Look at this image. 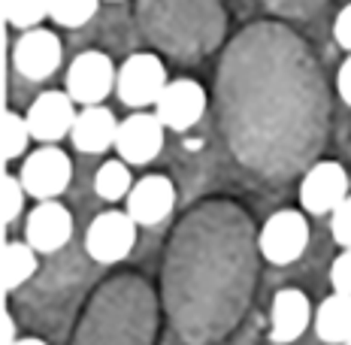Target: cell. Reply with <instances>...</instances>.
I'll use <instances>...</instances> for the list:
<instances>
[{"instance_id":"obj_20","label":"cell","mask_w":351,"mask_h":345,"mask_svg":"<svg viewBox=\"0 0 351 345\" xmlns=\"http://www.w3.org/2000/svg\"><path fill=\"white\" fill-rule=\"evenodd\" d=\"M34 139L31 124L25 115L6 112L3 115V160H16L27 152V143Z\"/></svg>"},{"instance_id":"obj_27","label":"cell","mask_w":351,"mask_h":345,"mask_svg":"<svg viewBox=\"0 0 351 345\" xmlns=\"http://www.w3.org/2000/svg\"><path fill=\"white\" fill-rule=\"evenodd\" d=\"M16 345H49V342H43L40 336H21V340Z\"/></svg>"},{"instance_id":"obj_18","label":"cell","mask_w":351,"mask_h":345,"mask_svg":"<svg viewBox=\"0 0 351 345\" xmlns=\"http://www.w3.org/2000/svg\"><path fill=\"white\" fill-rule=\"evenodd\" d=\"M3 16L19 31H34L52 19V0H3Z\"/></svg>"},{"instance_id":"obj_24","label":"cell","mask_w":351,"mask_h":345,"mask_svg":"<svg viewBox=\"0 0 351 345\" xmlns=\"http://www.w3.org/2000/svg\"><path fill=\"white\" fill-rule=\"evenodd\" d=\"M333 40L339 43V49H346L351 55V3L342 6L339 16L333 21Z\"/></svg>"},{"instance_id":"obj_14","label":"cell","mask_w":351,"mask_h":345,"mask_svg":"<svg viewBox=\"0 0 351 345\" xmlns=\"http://www.w3.org/2000/svg\"><path fill=\"white\" fill-rule=\"evenodd\" d=\"M119 128H121V121L115 119L106 106L79 109V119L73 124L70 143H73V149L82 152V155H104V152L115 149Z\"/></svg>"},{"instance_id":"obj_16","label":"cell","mask_w":351,"mask_h":345,"mask_svg":"<svg viewBox=\"0 0 351 345\" xmlns=\"http://www.w3.org/2000/svg\"><path fill=\"white\" fill-rule=\"evenodd\" d=\"M40 270V258L25 239H12L3 246V291L12 294L31 282Z\"/></svg>"},{"instance_id":"obj_23","label":"cell","mask_w":351,"mask_h":345,"mask_svg":"<svg viewBox=\"0 0 351 345\" xmlns=\"http://www.w3.org/2000/svg\"><path fill=\"white\" fill-rule=\"evenodd\" d=\"M330 233H333L336 246L351 248V194L339 203V209L330 215Z\"/></svg>"},{"instance_id":"obj_19","label":"cell","mask_w":351,"mask_h":345,"mask_svg":"<svg viewBox=\"0 0 351 345\" xmlns=\"http://www.w3.org/2000/svg\"><path fill=\"white\" fill-rule=\"evenodd\" d=\"M100 0H52V21L61 27H82L97 16Z\"/></svg>"},{"instance_id":"obj_9","label":"cell","mask_w":351,"mask_h":345,"mask_svg":"<svg viewBox=\"0 0 351 345\" xmlns=\"http://www.w3.org/2000/svg\"><path fill=\"white\" fill-rule=\"evenodd\" d=\"M25 119L31 124V134L36 143L58 145L64 136L73 134V124H76L79 112L67 91H43L25 112Z\"/></svg>"},{"instance_id":"obj_12","label":"cell","mask_w":351,"mask_h":345,"mask_svg":"<svg viewBox=\"0 0 351 345\" xmlns=\"http://www.w3.org/2000/svg\"><path fill=\"white\" fill-rule=\"evenodd\" d=\"M315 321L309 297L300 288L276 291L273 306H269V345H291L309 330Z\"/></svg>"},{"instance_id":"obj_15","label":"cell","mask_w":351,"mask_h":345,"mask_svg":"<svg viewBox=\"0 0 351 345\" xmlns=\"http://www.w3.org/2000/svg\"><path fill=\"white\" fill-rule=\"evenodd\" d=\"M315 327L318 340L327 345H346L351 340V297L346 294H330L321 300L315 309Z\"/></svg>"},{"instance_id":"obj_22","label":"cell","mask_w":351,"mask_h":345,"mask_svg":"<svg viewBox=\"0 0 351 345\" xmlns=\"http://www.w3.org/2000/svg\"><path fill=\"white\" fill-rule=\"evenodd\" d=\"M330 285L333 294H346L351 297V248H342L330 263Z\"/></svg>"},{"instance_id":"obj_2","label":"cell","mask_w":351,"mask_h":345,"mask_svg":"<svg viewBox=\"0 0 351 345\" xmlns=\"http://www.w3.org/2000/svg\"><path fill=\"white\" fill-rule=\"evenodd\" d=\"M167 85H170V76H167V67L160 64V58L152 52H136L119 67L115 94H119L124 106L143 112L149 106H158Z\"/></svg>"},{"instance_id":"obj_17","label":"cell","mask_w":351,"mask_h":345,"mask_svg":"<svg viewBox=\"0 0 351 345\" xmlns=\"http://www.w3.org/2000/svg\"><path fill=\"white\" fill-rule=\"evenodd\" d=\"M134 176H130V164H124L121 158L104 160L94 173V194L106 203H119L134 191Z\"/></svg>"},{"instance_id":"obj_1","label":"cell","mask_w":351,"mask_h":345,"mask_svg":"<svg viewBox=\"0 0 351 345\" xmlns=\"http://www.w3.org/2000/svg\"><path fill=\"white\" fill-rule=\"evenodd\" d=\"M119 82V70H115L112 58L97 49H88L73 58L67 79H64V91L73 97L76 106H104V100L115 91Z\"/></svg>"},{"instance_id":"obj_6","label":"cell","mask_w":351,"mask_h":345,"mask_svg":"<svg viewBox=\"0 0 351 345\" xmlns=\"http://www.w3.org/2000/svg\"><path fill=\"white\" fill-rule=\"evenodd\" d=\"M348 194L351 182L339 160H318L300 182V206L309 215H333Z\"/></svg>"},{"instance_id":"obj_3","label":"cell","mask_w":351,"mask_h":345,"mask_svg":"<svg viewBox=\"0 0 351 345\" xmlns=\"http://www.w3.org/2000/svg\"><path fill=\"white\" fill-rule=\"evenodd\" d=\"M258 248L273 267H288L309 248V222L300 209H279L263 222Z\"/></svg>"},{"instance_id":"obj_10","label":"cell","mask_w":351,"mask_h":345,"mask_svg":"<svg viewBox=\"0 0 351 345\" xmlns=\"http://www.w3.org/2000/svg\"><path fill=\"white\" fill-rule=\"evenodd\" d=\"M203 112H206V91L194 79H170V85L164 88L155 106L160 124L167 130H176V134L191 130L203 119Z\"/></svg>"},{"instance_id":"obj_21","label":"cell","mask_w":351,"mask_h":345,"mask_svg":"<svg viewBox=\"0 0 351 345\" xmlns=\"http://www.w3.org/2000/svg\"><path fill=\"white\" fill-rule=\"evenodd\" d=\"M25 200H27V191L21 185V179L6 173L3 176V224H12L25 212Z\"/></svg>"},{"instance_id":"obj_5","label":"cell","mask_w":351,"mask_h":345,"mask_svg":"<svg viewBox=\"0 0 351 345\" xmlns=\"http://www.w3.org/2000/svg\"><path fill=\"white\" fill-rule=\"evenodd\" d=\"M136 224L128 212L106 209L94 215V222L85 230V252L97 263H119L136 246Z\"/></svg>"},{"instance_id":"obj_28","label":"cell","mask_w":351,"mask_h":345,"mask_svg":"<svg viewBox=\"0 0 351 345\" xmlns=\"http://www.w3.org/2000/svg\"><path fill=\"white\" fill-rule=\"evenodd\" d=\"M346 345H351V340H348V342H346Z\"/></svg>"},{"instance_id":"obj_11","label":"cell","mask_w":351,"mask_h":345,"mask_svg":"<svg viewBox=\"0 0 351 345\" xmlns=\"http://www.w3.org/2000/svg\"><path fill=\"white\" fill-rule=\"evenodd\" d=\"M73 239V215L64 203H36L25 222V242L36 254H55Z\"/></svg>"},{"instance_id":"obj_4","label":"cell","mask_w":351,"mask_h":345,"mask_svg":"<svg viewBox=\"0 0 351 345\" xmlns=\"http://www.w3.org/2000/svg\"><path fill=\"white\" fill-rule=\"evenodd\" d=\"M19 179L25 185L27 197L46 203V200H58L64 191L70 188L73 179V160L67 152H61L58 145H40L36 152H31L21 160Z\"/></svg>"},{"instance_id":"obj_25","label":"cell","mask_w":351,"mask_h":345,"mask_svg":"<svg viewBox=\"0 0 351 345\" xmlns=\"http://www.w3.org/2000/svg\"><path fill=\"white\" fill-rule=\"evenodd\" d=\"M336 91H339V97L346 100V106H351V55L342 61L339 73H336Z\"/></svg>"},{"instance_id":"obj_7","label":"cell","mask_w":351,"mask_h":345,"mask_svg":"<svg viewBox=\"0 0 351 345\" xmlns=\"http://www.w3.org/2000/svg\"><path fill=\"white\" fill-rule=\"evenodd\" d=\"M64 61V46L58 40L55 31L46 27H34L25 31L12 46V67L31 82H46L49 76H55V70Z\"/></svg>"},{"instance_id":"obj_13","label":"cell","mask_w":351,"mask_h":345,"mask_svg":"<svg viewBox=\"0 0 351 345\" xmlns=\"http://www.w3.org/2000/svg\"><path fill=\"white\" fill-rule=\"evenodd\" d=\"M176 209V185L167 176H143L128 194V215L134 218L140 227H155L170 218Z\"/></svg>"},{"instance_id":"obj_26","label":"cell","mask_w":351,"mask_h":345,"mask_svg":"<svg viewBox=\"0 0 351 345\" xmlns=\"http://www.w3.org/2000/svg\"><path fill=\"white\" fill-rule=\"evenodd\" d=\"M19 340H21V336L16 333V318L3 309V345H16Z\"/></svg>"},{"instance_id":"obj_8","label":"cell","mask_w":351,"mask_h":345,"mask_svg":"<svg viewBox=\"0 0 351 345\" xmlns=\"http://www.w3.org/2000/svg\"><path fill=\"white\" fill-rule=\"evenodd\" d=\"M164 139H167V128L160 124L155 112H130L119 128L115 152H119V158L124 164L145 167L160 155Z\"/></svg>"}]
</instances>
